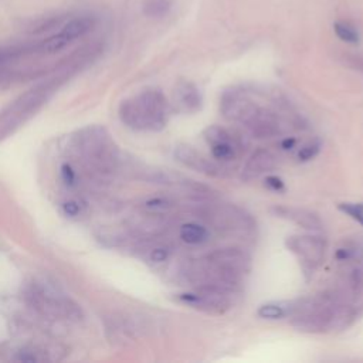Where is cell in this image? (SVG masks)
<instances>
[{
    "label": "cell",
    "instance_id": "obj_20",
    "mask_svg": "<svg viewBox=\"0 0 363 363\" xmlns=\"http://www.w3.org/2000/svg\"><path fill=\"white\" fill-rule=\"evenodd\" d=\"M321 151V142L319 140H311V142L305 144L304 147H301L298 151V159L301 162H308V160H312Z\"/></svg>",
    "mask_w": 363,
    "mask_h": 363
},
{
    "label": "cell",
    "instance_id": "obj_23",
    "mask_svg": "<svg viewBox=\"0 0 363 363\" xmlns=\"http://www.w3.org/2000/svg\"><path fill=\"white\" fill-rule=\"evenodd\" d=\"M62 176H63V180L66 182L67 185H74L75 182V173L73 171V168L70 165H63L62 166Z\"/></svg>",
    "mask_w": 363,
    "mask_h": 363
},
{
    "label": "cell",
    "instance_id": "obj_10",
    "mask_svg": "<svg viewBox=\"0 0 363 363\" xmlns=\"http://www.w3.org/2000/svg\"><path fill=\"white\" fill-rule=\"evenodd\" d=\"M175 158L177 159V162H180L184 166L193 169L199 173H203L206 176L221 175V169L214 162H212V160H209L189 145H177L175 149Z\"/></svg>",
    "mask_w": 363,
    "mask_h": 363
},
{
    "label": "cell",
    "instance_id": "obj_7",
    "mask_svg": "<svg viewBox=\"0 0 363 363\" xmlns=\"http://www.w3.org/2000/svg\"><path fill=\"white\" fill-rule=\"evenodd\" d=\"M203 136L212 149L213 158L221 162L234 159L240 151L238 139L223 127L212 125L205 129Z\"/></svg>",
    "mask_w": 363,
    "mask_h": 363
},
{
    "label": "cell",
    "instance_id": "obj_2",
    "mask_svg": "<svg viewBox=\"0 0 363 363\" xmlns=\"http://www.w3.org/2000/svg\"><path fill=\"white\" fill-rule=\"evenodd\" d=\"M169 103L162 91L148 90L124 101L119 107V118L135 131H160L166 127Z\"/></svg>",
    "mask_w": 363,
    "mask_h": 363
},
{
    "label": "cell",
    "instance_id": "obj_4",
    "mask_svg": "<svg viewBox=\"0 0 363 363\" xmlns=\"http://www.w3.org/2000/svg\"><path fill=\"white\" fill-rule=\"evenodd\" d=\"M287 249L298 258L302 273L310 279L325 257L327 241L315 234H297L286 240Z\"/></svg>",
    "mask_w": 363,
    "mask_h": 363
},
{
    "label": "cell",
    "instance_id": "obj_17",
    "mask_svg": "<svg viewBox=\"0 0 363 363\" xmlns=\"http://www.w3.org/2000/svg\"><path fill=\"white\" fill-rule=\"evenodd\" d=\"M334 30L336 36L342 40V42L349 43V45H358L359 43V33L358 30L345 22H336L334 26Z\"/></svg>",
    "mask_w": 363,
    "mask_h": 363
},
{
    "label": "cell",
    "instance_id": "obj_5",
    "mask_svg": "<svg viewBox=\"0 0 363 363\" xmlns=\"http://www.w3.org/2000/svg\"><path fill=\"white\" fill-rule=\"evenodd\" d=\"M231 292L214 287H197L192 292L179 294L177 299L188 307L206 314H223L231 307Z\"/></svg>",
    "mask_w": 363,
    "mask_h": 363
},
{
    "label": "cell",
    "instance_id": "obj_9",
    "mask_svg": "<svg viewBox=\"0 0 363 363\" xmlns=\"http://www.w3.org/2000/svg\"><path fill=\"white\" fill-rule=\"evenodd\" d=\"M245 127L254 138L258 139L274 138L281 132V124L275 112L263 107H258Z\"/></svg>",
    "mask_w": 363,
    "mask_h": 363
},
{
    "label": "cell",
    "instance_id": "obj_1",
    "mask_svg": "<svg viewBox=\"0 0 363 363\" xmlns=\"http://www.w3.org/2000/svg\"><path fill=\"white\" fill-rule=\"evenodd\" d=\"M101 51H103L101 45H91L75 51L73 55H70V58H67L66 63L58 67V71H55L54 75L38 83L23 95H20L13 104L0 112V140L8 138L17 128L27 123L71 75L92 62Z\"/></svg>",
    "mask_w": 363,
    "mask_h": 363
},
{
    "label": "cell",
    "instance_id": "obj_11",
    "mask_svg": "<svg viewBox=\"0 0 363 363\" xmlns=\"http://www.w3.org/2000/svg\"><path fill=\"white\" fill-rule=\"evenodd\" d=\"M271 212L279 217L292 221V223L304 227L307 230L312 231H319L324 227L322 225V220L319 216L311 210L307 209H299V208H288V206H275L271 209Z\"/></svg>",
    "mask_w": 363,
    "mask_h": 363
},
{
    "label": "cell",
    "instance_id": "obj_24",
    "mask_svg": "<svg viewBox=\"0 0 363 363\" xmlns=\"http://www.w3.org/2000/svg\"><path fill=\"white\" fill-rule=\"evenodd\" d=\"M63 210H64V213L67 216L74 217V216H77L79 213V210H82V209H79V205L77 203V201L71 200V201H67V203L63 205Z\"/></svg>",
    "mask_w": 363,
    "mask_h": 363
},
{
    "label": "cell",
    "instance_id": "obj_16",
    "mask_svg": "<svg viewBox=\"0 0 363 363\" xmlns=\"http://www.w3.org/2000/svg\"><path fill=\"white\" fill-rule=\"evenodd\" d=\"M173 6V0H144L142 12L148 17H164Z\"/></svg>",
    "mask_w": 363,
    "mask_h": 363
},
{
    "label": "cell",
    "instance_id": "obj_22",
    "mask_svg": "<svg viewBox=\"0 0 363 363\" xmlns=\"http://www.w3.org/2000/svg\"><path fill=\"white\" fill-rule=\"evenodd\" d=\"M169 258V250L166 247H156L151 253V260L153 263H164Z\"/></svg>",
    "mask_w": 363,
    "mask_h": 363
},
{
    "label": "cell",
    "instance_id": "obj_12",
    "mask_svg": "<svg viewBox=\"0 0 363 363\" xmlns=\"http://www.w3.org/2000/svg\"><path fill=\"white\" fill-rule=\"evenodd\" d=\"M277 165V159L273 152L267 149H257L246 162L243 171H241V179L253 180L260 177L270 171H273Z\"/></svg>",
    "mask_w": 363,
    "mask_h": 363
},
{
    "label": "cell",
    "instance_id": "obj_21",
    "mask_svg": "<svg viewBox=\"0 0 363 363\" xmlns=\"http://www.w3.org/2000/svg\"><path fill=\"white\" fill-rule=\"evenodd\" d=\"M266 186L274 192H284L286 190V185L284 182H282L281 177L278 176H267L266 179Z\"/></svg>",
    "mask_w": 363,
    "mask_h": 363
},
{
    "label": "cell",
    "instance_id": "obj_25",
    "mask_svg": "<svg viewBox=\"0 0 363 363\" xmlns=\"http://www.w3.org/2000/svg\"><path fill=\"white\" fill-rule=\"evenodd\" d=\"M297 144V139L295 138H286L284 140L281 142V148L284 151H288V149H292Z\"/></svg>",
    "mask_w": 363,
    "mask_h": 363
},
{
    "label": "cell",
    "instance_id": "obj_6",
    "mask_svg": "<svg viewBox=\"0 0 363 363\" xmlns=\"http://www.w3.org/2000/svg\"><path fill=\"white\" fill-rule=\"evenodd\" d=\"M254 101L240 90H229L225 91L220 98V112L230 123H238L245 125L251 115L258 110Z\"/></svg>",
    "mask_w": 363,
    "mask_h": 363
},
{
    "label": "cell",
    "instance_id": "obj_18",
    "mask_svg": "<svg viewBox=\"0 0 363 363\" xmlns=\"http://www.w3.org/2000/svg\"><path fill=\"white\" fill-rule=\"evenodd\" d=\"M145 208L151 213L164 214L173 208V203L169 199H165V197H152L145 201Z\"/></svg>",
    "mask_w": 363,
    "mask_h": 363
},
{
    "label": "cell",
    "instance_id": "obj_14",
    "mask_svg": "<svg viewBox=\"0 0 363 363\" xmlns=\"http://www.w3.org/2000/svg\"><path fill=\"white\" fill-rule=\"evenodd\" d=\"M294 305L295 301H271L258 307L257 316L268 321L290 318L294 311Z\"/></svg>",
    "mask_w": 363,
    "mask_h": 363
},
{
    "label": "cell",
    "instance_id": "obj_13",
    "mask_svg": "<svg viewBox=\"0 0 363 363\" xmlns=\"http://www.w3.org/2000/svg\"><path fill=\"white\" fill-rule=\"evenodd\" d=\"M175 101L182 112L195 114L201 108V94L192 83L182 82L175 90Z\"/></svg>",
    "mask_w": 363,
    "mask_h": 363
},
{
    "label": "cell",
    "instance_id": "obj_8",
    "mask_svg": "<svg viewBox=\"0 0 363 363\" xmlns=\"http://www.w3.org/2000/svg\"><path fill=\"white\" fill-rule=\"evenodd\" d=\"M216 266L243 277L250 270V257L240 249H220L205 255Z\"/></svg>",
    "mask_w": 363,
    "mask_h": 363
},
{
    "label": "cell",
    "instance_id": "obj_3",
    "mask_svg": "<svg viewBox=\"0 0 363 363\" xmlns=\"http://www.w3.org/2000/svg\"><path fill=\"white\" fill-rule=\"evenodd\" d=\"M95 26H97V18L90 14L75 16L68 20H64V22L60 25L58 32L46 37L45 40H42V42L36 43L37 54L50 55L62 51L66 47H68L71 43H74L75 40L91 33Z\"/></svg>",
    "mask_w": 363,
    "mask_h": 363
},
{
    "label": "cell",
    "instance_id": "obj_19",
    "mask_svg": "<svg viewBox=\"0 0 363 363\" xmlns=\"http://www.w3.org/2000/svg\"><path fill=\"white\" fill-rule=\"evenodd\" d=\"M338 209L363 226V203H340Z\"/></svg>",
    "mask_w": 363,
    "mask_h": 363
},
{
    "label": "cell",
    "instance_id": "obj_15",
    "mask_svg": "<svg viewBox=\"0 0 363 363\" xmlns=\"http://www.w3.org/2000/svg\"><path fill=\"white\" fill-rule=\"evenodd\" d=\"M179 236L186 245L197 246V245H201V243H205V241H208L209 231L206 227L200 226L197 223H186L180 227Z\"/></svg>",
    "mask_w": 363,
    "mask_h": 363
}]
</instances>
